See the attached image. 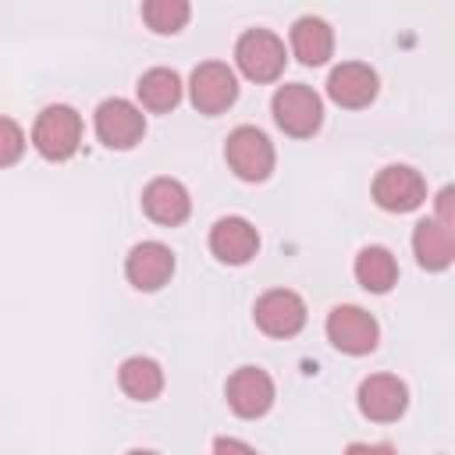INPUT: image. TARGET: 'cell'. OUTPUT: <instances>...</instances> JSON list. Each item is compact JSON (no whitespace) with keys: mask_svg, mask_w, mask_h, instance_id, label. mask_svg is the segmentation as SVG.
Returning <instances> with one entry per match:
<instances>
[{"mask_svg":"<svg viewBox=\"0 0 455 455\" xmlns=\"http://www.w3.org/2000/svg\"><path fill=\"white\" fill-rule=\"evenodd\" d=\"M82 142V117L75 107L68 103H53L46 110H39L36 124H32V146L46 156V160H68L78 153Z\"/></svg>","mask_w":455,"mask_h":455,"instance_id":"obj_1","label":"cell"},{"mask_svg":"<svg viewBox=\"0 0 455 455\" xmlns=\"http://www.w3.org/2000/svg\"><path fill=\"white\" fill-rule=\"evenodd\" d=\"M270 110H274V121L284 135L291 139H309L320 124H323V103L320 96L302 85V82H291V85H281L270 100Z\"/></svg>","mask_w":455,"mask_h":455,"instance_id":"obj_2","label":"cell"},{"mask_svg":"<svg viewBox=\"0 0 455 455\" xmlns=\"http://www.w3.org/2000/svg\"><path fill=\"white\" fill-rule=\"evenodd\" d=\"M235 64L249 82H277L284 71V43L270 28H245L235 43Z\"/></svg>","mask_w":455,"mask_h":455,"instance_id":"obj_3","label":"cell"},{"mask_svg":"<svg viewBox=\"0 0 455 455\" xmlns=\"http://www.w3.org/2000/svg\"><path fill=\"white\" fill-rule=\"evenodd\" d=\"M224 160L228 167L242 178V181H267L270 171H274V142L252 128V124H238L228 142H224Z\"/></svg>","mask_w":455,"mask_h":455,"instance_id":"obj_4","label":"cell"},{"mask_svg":"<svg viewBox=\"0 0 455 455\" xmlns=\"http://www.w3.org/2000/svg\"><path fill=\"white\" fill-rule=\"evenodd\" d=\"M92 124H96V139L107 149H132L146 135V114H142V107H135L132 100H121V96L103 100L96 107Z\"/></svg>","mask_w":455,"mask_h":455,"instance_id":"obj_5","label":"cell"},{"mask_svg":"<svg viewBox=\"0 0 455 455\" xmlns=\"http://www.w3.org/2000/svg\"><path fill=\"white\" fill-rule=\"evenodd\" d=\"M188 100L199 114H224L238 100V78L220 60H203L192 68L188 78Z\"/></svg>","mask_w":455,"mask_h":455,"instance_id":"obj_6","label":"cell"},{"mask_svg":"<svg viewBox=\"0 0 455 455\" xmlns=\"http://www.w3.org/2000/svg\"><path fill=\"white\" fill-rule=\"evenodd\" d=\"M380 327L363 306H334L327 313V341L345 355H366L377 348Z\"/></svg>","mask_w":455,"mask_h":455,"instance_id":"obj_7","label":"cell"},{"mask_svg":"<svg viewBox=\"0 0 455 455\" xmlns=\"http://www.w3.org/2000/svg\"><path fill=\"white\" fill-rule=\"evenodd\" d=\"M373 199L387 213H412L427 199V181L416 167L409 164H387L373 178Z\"/></svg>","mask_w":455,"mask_h":455,"instance_id":"obj_8","label":"cell"},{"mask_svg":"<svg viewBox=\"0 0 455 455\" xmlns=\"http://www.w3.org/2000/svg\"><path fill=\"white\" fill-rule=\"evenodd\" d=\"M252 320L270 338H295L306 327V302L291 288H270L256 299Z\"/></svg>","mask_w":455,"mask_h":455,"instance_id":"obj_9","label":"cell"},{"mask_svg":"<svg viewBox=\"0 0 455 455\" xmlns=\"http://www.w3.org/2000/svg\"><path fill=\"white\" fill-rule=\"evenodd\" d=\"M224 395H228V405H231L235 416H242V419H259V416H267L270 405H274V380H270V373L259 370V366H238V370L228 377Z\"/></svg>","mask_w":455,"mask_h":455,"instance_id":"obj_10","label":"cell"},{"mask_svg":"<svg viewBox=\"0 0 455 455\" xmlns=\"http://www.w3.org/2000/svg\"><path fill=\"white\" fill-rule=\"evenodd\" d=\"M377 89H380L377 71H373L370 64H363V60H341V64L327 75V96H331L338 107H345V110H363V107H370V103L377 100Z\"/></svg>","mask_w":455,"mask_h":455,"instance_id":"obj_11","label":"cell"},{"mask_svg":"<svg viewBox=\"0 0 455 455\" xmlns=\"http://www.w3.org/2000/svg\"><path fill=\"white\" fill-rule=\"evenodd\" d=\"M359 412L373 423H395L409 409V387L391 373H370L359 384Z\"/></svg>","mask_w":455,"mask_h":455,"instance_id":"obj_12","label":"cell"},{"mask_svg":"<svg viewBox=\"0 0 455 455\" xmlns=\"http://www.w3.org/2000/svg\"><path fill=\"white\" fill-rule=\"evenodd\" d=\"M174 274V252L164 242H139L124 256V277L139 291H156Z\"/></svg>","mask_w":455,"mask_h":455,"instance_id":"obj_13","label":"cell"},{"mask_svg":"<svg viewBox=\"0 0 455 455\" xmlns=\"http://www.w3.org/2000/svg\"><path fill=\"white\" fill-rule=\"evenodd\" d=\"M210 252L220 263L242 267L259 252V231L245 220V217H220L210 228Z\"/></svg>","mask_w":455,"mask_h":455,"instance_id":"obj_14","label":"cell"},{"mask_svg":"<svg viewBox=\"0 0 455 455\" xmlns=\"http://www.w3.org/2000/svg\"><path fill=\"white\" fill-rule=\"evenodd\" d=\"M142 210H146L149 220H156L164 228H174L192 213V199H188V188L178 178H153L142 188Z\"/></svg>","mask_w":455,"mask_h":455,"instance_id":"obj_15","label":"cell"},{"mask_svg":"<svg viewBox=\"0 0 455 455\" xmlns=\"http://www.w3.org/2000/svg\"><path fill=\"white\" fill-rule=\"evenodd\" d=\"M412 252L423 270H444L455 259V235L437 217H427L412 228Z\"/></svg>","mask_w":455,"mask_h":455,"instance_id":"obj_16","label":"cell"},{"mask_svg":"<svg viewBox=\"0 0 455 455\" xmlns=\"http://www.w3.org/2000/svg\"><path fill=\"white\" fill-rule=\"evenodd\" d=\"M291 53L309 68L327 64L334 53V28L316 14H302L291 25Z\"/></svg>","mask_w":455,"mask_h":455,"instance_id":"obj_17","label":"cell"},{"mask_svg":"<svg viewBox=\"0 0 455 455\" xmlns=\"http://www.w3.org/2000/svg\"><path fill=\"white\" fill-rule=\"evenodd\" d=\"M117 384L135 402H153L164 391V370L149 355H128L117 370Z\"/></svg>","mask_w":455,"mask_h":455,"instance_id":"obj_18","label":"cell"},{"mask_svg":"<svg viewBox=\"0 0 455 455\" xmlns=\"http://www.w3.org/2000/svg\"><path fill=\"white\" fill-rule=\"evenodd\" d=\"M352 270H355V281H359L366 291H373V295L391 291L395 281H398V263H395L391 249H384V245H366V249H359Z\"/></svg>","mask_w":455,"mask_h":455,"instance_id":"obj_19","label":"cell"},{"mask_svg":"<svg viewBox=\"0 0 455 455\" xmlns=\"http://www.w3.org/2000/svg\"><path fill=\"white\" fill-rule=\"evenodd\" d=\"M135 89H139L142 107L153 110V114H167V110H174V107L181 103V78H178V71H171V68H149V71L139 78Z\"/></svg>","mask_w":455,"mask_h":455,"instance_id":"obj_20","label":"cell"},{"mask_svg":"<svg viewBox=\"0 0 455 455\" xmlns=\"http://www.w3.org/2000/svg\"><path fill=\"white\" fill-rule=\"evenodd\" d=\"M192 7L188 0H142V21L156 32V36H174L188 25Z\"/></svg>","mask_w":455,"mask_h":455,"instance_id":"obj_21","label":"cell"},{"mask_svg":"<svg viewBox=\"0 0 455 455\" xmlns=\"http://www.w3.org/2000/svg\"><path fill=\"white\" fill-rule=\"evenodd\" d=\"M25 153V132L18 121L11 117H0V167H11L18 164Z\"/></svg>","mask_w":455,"mask_h":455,"instance_id":"obj_22","label":"cell"},{"mask_svg":"<svg viewBox=\"0 0 455 455\" xmlns=\"http://www.w3.org/2000/svg\"><path fill=\"white\" fill-rule=\"evenodd\" d=\"M451 188H441L437 192V220L441 224H448V228H455V206H451Z\"/></svg>","mask_w":455,"mask_h":455,"instance_id":"obj_23","label":"cell"},{"mask_svg":"<svg viewBox=\"0 0 455 455\" xmlns=\"http://www.w3.org/2000/svg\"><path fill=\"white\" fill-rule=\"evenodd\" d=\"M252 451V444H245V441H235V437H217L213 441V451Z\"/></svg>","mask_w":455,"mask_h":455,"instance_id":"obj_24","label":"cell"}]
</instances>
